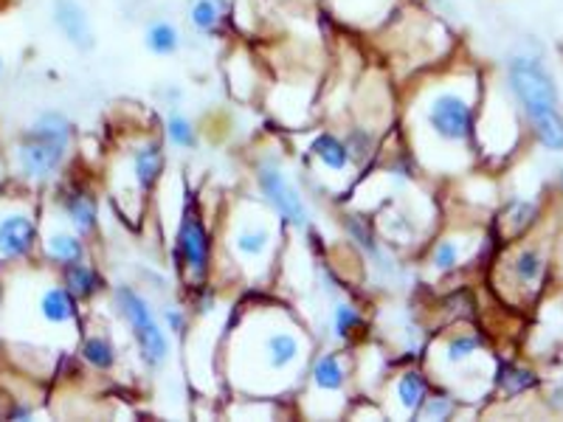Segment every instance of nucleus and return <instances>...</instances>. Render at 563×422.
Wrapping results in <instances>:
<instances>
[{
    "label": "nucleus",
    "mask_w": 563,
    "mask_h": 422,
    "mask_svg": "<svg viewBox=\"0 0 563 422\" xmlns=\"http://www.w3.org/2000/svg\"><path fill=\"white\" fill-rule=\"evenodd\" d=\"M485 77L476 63L449 59L411 79L404 99V138L417 169L454 178L474 167Z\"/></svg>",
    "instance_id": "nucleus-1"
},
{
    "label": "nucleus",
    "mask_w": 563,
    "mask_h": 422,
    "mask_svg": "<svg viewBox=\"0 0 563 422\" xmlns=\"http://www.w3.org/2000/svg\"><path fill=\"white\" fill-rule=\"evenodd\" d=\"M225 375L249 400H274L299 391L313 360V341L294 313L274 301L243 304L229 326Z\"/></svg>",
    "instance_id": "nucleus-2"
},
{
    "label": "nucleus",
    "mask_w": 563,
    "mask_h": 422,
    "mask_svg": "<svg viewBox=\"0 0 563 422\" xmlns=\"http://www.w3.org/2000/svg\"><path fill=\"white\" fill-rule=\"evenodd\" d=\"M505 85L521 108L527 130L550 153H563L561 90L544 63V48L532 37L521 40L505 63Z\"/></svg>",
    "instance_id": "nucleus-3"
},
{
    "label": "nucleus",
    "mask_w": 563,
    "mask_h": 422,
    "mask_svg": "<svg viewBox=\"0 0 563 422\" xmlns=\"http://www.w3.org/2000/svg\"><path fill=\"white\" fill-rule=\"evenodd\" d=\"M282 229L285 223L260 200L234 203L223 225V248L240 279L260 285L271 274L282 248Z\"/></svg>",
    "instance_id": "nucleus-4"
},
{
    "label": "nucleus",
    "mask_w": 563,
    "mask_h": 422,
    "mask_svg": "<svg viewBox=\"0 0 563 422\" xmlns=\"http://www.w3.org/2000/svg\"><path fill=\"white\" fill-rule=\"evenodd\" d=\"M429 364L437 386L454 391L460 400H476L493 391V375L499 360L490 355L487 338L479 330L460 324L431 346Z\"/></svg>",
    "instance_id": "nucleus-5"
},
{
    "label": "nucleus",
    "mask_w": 563,
    "mask_h": 422,
    "mask_svg": "<svg viewBox=\"0 0 563 422\" xmlns=\"http://www.w3.org/2000/svg\"><path fill=\"white\" fill-rule=\"evenodd\" d=\"M538 229L516 243L501 245V254L493 259L490 285L505 308H532L547 290L552 270V243L538 240Z\"/></svg>",
    "instance_id": "nucleus-6"
},
{
    "label": "nucleus",
    "mask_w": 563,
    "mask_h": 422,
    "mask_svg": "<svg viewBox=\"0 0 563 422\" xmlns=\"http://www.w3.org/2000/svg\"><path fill=\"white\" fill-rule=\"evenodd\" d=\"M527 122L521 108L516 104L512 93L507 90L505 77H485V93H482L479 119H476V160L485 167L499 169L510 164V158L519 153L521 138H525Z\"/></svg>",
    "instance_id": "nucleus-7"
},
{
    "label": "nucleus",
    "mask_w": 563,
    "mask_h": 422,
    "mask_svg": "<svg viewBox=\"0 0 563 422\" xmlns=\"http://www.w3.org/2000/svg\"><path fill=\"white\" fill-rule=\"evenodd\" d=\"M110 296H113L115 313L122 315L124 324L130 326V335H133L135 346H139V355L144 360V366L147 369L167 366L173 344H169L167 326L158 319V313L153 310L147 296L135 290L133 285H115Z\"/></svg>",
    "instance_id": "nucleus-8"
},
{
    "label": "nucleus",
    "mask_w": 563,
    "mask_h": 422,
    "mask_svg": "<svg viewBox=\"0 0 563 422\" xmlns=\"http://www.w3.org/2000/svg\"><path fill=\"white\" fill-rule=\"evenodd\" d=\"M350 364L341 349H324L313 355L308 366V378L301 386V411L316 420L321 417H341L350 411L346 386H350Z\"/></svg>",
    "instance_id": "nucleus-9"
},
{
    "label": "nucleus",
    "mask_w": 563,
    "mask_h": 422,
    "mask_svg": "<svg viewBox=\"0 0 563 422\" xmlns=\"http://www.w3.org/2000/svg\"><path fill=\"white\" fill-rule=\"evenodd\" d=\"M32 189H0V265H20L40 248V209Z\"/></svg>",
    "instance_id": "nucleus-10"
},
{
    "label": "nucleus",
    "mask_w": 563,
    "mask_h": 422,
    "mask_svg": "<svg viewBox=\"0 0 563 422\" xmlns=\"http://www.w3.org/2000/svg\"><path fill=\"white\" fill-rule=\"evenodd\" d=\"M173 263L186 288H203L214 274V237L195 203H186L173 243Z\"/></svg>",
    "instance_id": "nucleus-11"
},
{
    "label": "nucleus",
    "mask_w": 563,
    "mask_h": 422,
    "mask_svg": "<svg viewBox=\"0 0 563 422\" xmlns=\"http://www.w3.org/2000/svg\"><path fill=\"white\" fill-rule=\"evenodd\" d=\"M254 186L260 200L285 223V229H308L310 209L305 203V195L299 192V186L290 180L288 169L282 167V160L274 153L263 155L254 164Z\"/></svg>",
    "instance_id": "nucleus-12"
},
{
    "label": "nucleus",
    "mask_w": 563,
    "mask_h": 422,
    "mask_svg": "<svg viewBox=\"0 0 563 422\" xmlns=\"http://www.w3.org/2000/svg\"><path fill=\"white\" fill-rule=\"evenodd\" d=\"M68 155L70 149L20 133L12 147V160H9L12 164V178L20 186L32 189V192L34 189H43V186H52L65 169Z\"/></svg>",
    "instance_id": "nucleus-13"
},
{
    "label": "nucleus",
    "mask_w": 563,
    "mask_h": 422,
    "mask_svg": "<svg viewBox=\"0 0 563 422\" xmlns=\"http://www.w3.org/2000/svg\"><path fill=\"white\" fill-rule=\"evenodd\" d=\"M493 231H449V234H440L434 243L429 245V254H426V265H429L431 274L437 276H451L456 270L465 268L467 263H474L485 254V245L490 240Z\"/></svg>",
    "instance_id": "nucleus-14"
},
{
    "label": "nucleus",
    "mask_w": 563,
    "mask_h": 422,
    "mask_svg": "<svg viewBox=\"0 0 563 422\" xmlns=\"http://www.w3.org/2000/svg\"><path fill=\"white\" fill-rule=\"evenodd\" d=\"M167 169V149H164V138L158 135H141L128 147V175L135 186L139 200L150 198L158 180L164 178Z\"/></svg>",
    "instance_id": "nucleus-15"
},
{
    "label": "nucleus",
    "mask_w": 563,
    "mask_h": 422,
    "mask_svg": "<svg viewBox=\"0 0 563 422\" xmlns=\"http://www.w3.org/2000/svg\"><path fill=\"white\" fill-rule=\"evenodd\" d=\"M54 203H57L65 223L79 231L82 237L90 240L99 231V195L88 184H82V180L63 184L54 192Z\"/></svg>",
    "instance_id": "nucleus-16"
},
{
    "label": "nucleus",
    "mask_w": 563,
    "mask_h": 422,
    "mask_svg": "<svg viewBox=\"0 0 563 422\" xmlns=\"http://www.w3.org/2000/svg\"><path fill=\"white\" fill-rule=\"evenodd\" d=\"M544 206L536 198H510L507 203H501V209L496 211V220H493V237L499 240L501 245L516 243V240L527 237L538 225L544 223Z\"/></svg>",
    "instance_id": "nucleus-17"
},
{
    "label": "nucleus",
    "mask_w": 563,
    "mask_h": 422,
    "mask_svg": "<svg viewBox=\"0 0 563 422\" xmlns=\"http://www.w3.org/2000/svg\"><path fill=\"white\" fill-rule=\"evenodd\" d=\"M434 389V380H431L429 369L422 366L409 364L397 371L395 378L389 380V400H391V414L404 417V420H417L420 414V406L426 403V397Z\"/></svg>",
    "instance_id": "nucleus-18"
},
{
    "label": "nucleus",
    "mask_w": 563,
    "mask_h": 422,
    "mask_svg": "<svg viewBox=\"0 0 563 422\" xmlns=\"http://www.w3.org/2000/svg\"><path fill=\"white\" fill-rule=\"evenodd\" d=\"M308 158L321 169V175H330L333 180H352V175L358 169L344 135L333 133V130H319L308 141Z\"/></svg>",
    "instance_id": "nucleus-19"
},
{
    "label": "nucleus",
    "mask_w": 563,
    "mask_h": 422,
    "mask_svg": "<svg viewBox=\"0 0 563 422\" xmlns=\"http://www.w3.org/2000/svg\"><path fill=\"white\" fill-rule=\"evenodd\" d=\"M40 256L54 270L65 268L70 263H82L90 256L88 237H82L70 225H65V229H43L40 225Z\"/></svg>",
    "instance_id": "nucleus-20"
},
{
    "label": "nucleus",
    "mask_w": 563,
    "mask_h": 422,
    "mask_svg": "<svg viewBox=\"0 0 563 422\" xmlns=\"http://www.w3.org/2000/svg\"><path fill=\"white\" fill-rule=\"evenodd\" d=\"M52 18L65 43L74 45L77 52H93L97 32H93L88 9L79 0H52Z\"/></svg>",
    "instance_id": "nucleus-21"
},
{
    "label": "nucleus",
    "mask_w": 563,
    "mask_h": 422,
    "mask_svg": "<svg viewBox=\"0 0 563 422\" xmlns=\"http://www.w3.org/2000/svg\"><path fill=\"white\" fill-rule=\"evenodd\" d=\"M34 308H37L40 321L48 326H77L79 324V301L70 296V290L65 288L59 279L48 281L45 288H40Z\"/></svg>",
    "instance_id": "nucleus-22"
},
{
    "label": "nucleus",
    "mask_w": 563,
    "mask_h": 422,
    "mask_svg": "<svg viewBox=\"0 0 563 422\" xmlns=\"http://www.w3.org/2000/svg\"><path fill=\"white\" fill-rule=\"evenodd\" d=\"M538 389H541V378H538V371L530 369V366L516 364V360H507V364L496 366L493 391L499 395V400H519V397Z\"/></svg>",
    "instance_id": "nucleus-23"
},
{
    "label": "nucleus",
    "mask_w": 563,
    "mask_h": 422,
    "mask_svg": "<svg viewBox=\"0 0 563 422\" xmlns=\"http://www.w3.org/2000/svg\"><path fill=\"white\" fill-rule=\"evenodd\" d=\"M57 274H59V281L70 290V296H74L79 304H88V301H93L104 290L102 274L90 265V259L65 265V268H59Z\"/></svg>",
    "instance_id": "nucleus-24"
},
{
    "label": "nucleus",
    "mask_w": 563,
    "mask_h": 422,
    "mask_svg": "<svg viewBox=\"0 0 563 422\" xmlns=\"http://www.w3.org/2000/svg\"><path fill=\"white\" fill-rule=\"evenodd\" d=\"M77 355L88 369L99 371V375H110L119 366V349L104 333H90L79 341Z\"/></svg>",
    "instance_id": "nucleus-25"
},
{
    "label": "nucleus",
    "mask_w": 563,
    "mask_h": 422,
    "mask_svg": "<svg viewBox=\"0 0 563 422\" xmlns=\"http://www.w3.org/2000/svg\"><path fill=\"white\" fill-rule=\"evenodd\" d=\"M144 45L153 57H175L184 45V34L173 20H153L144 29Z\"/></svg>",
    "instance_id": "nucleus-26"
},
{
    "label": "nucleus",
    "mask_w": 563,
    "mask_h": 422,
    "mask_svg": "<svg viewBox=\"0 0 563 422\" xmlns=\"http://www.w3.org/2000/svg\"><path fill=\"white\" fill-rule=\"evenodd\" d=\"M229 18L223 7H220L218 0H192L189 9H186V20H189V26L195 29L198 34H218L223 29V20Z\"/></svg>",
    "instance_id": "nucleus-27"
},
{
    "label": "nucleus",
    "mask_w": 563,
    "mask_h": 422,
    "mask_svg": "<svg viewBox=\"0 0 563 422\" xmlns=\"http://www.w3.org/2000/svg\"><path fill=\"white\" fill-rule=\"evenodd\" d=\"M460 411H462L460 397H456L454 391L437 386V389H431V395L426 397V403L420 406L417 420H454Z\"/></svg>",
    "instance_id": "nucleus-28"
},
{
    "label": "nucleus",
    "mask_w": 563,
    "mask_h": 422,
    "mask_svg": "<svg viewBox=\"0 0 563 422\" xmlns=\"http://www.w3.org/2000/svg\"><path fill=\"white\" fill-rule=\"evenodd\" d=\"M164 141H169V144H173V147H178V149H198L200 135H198V127H195V122L189 119V115L173 110V113L164 119Z\"/></svg>",
    "instance_id": "nucleus-29"
},
{
    "label": "nucleus",
    "mask_w": 563,
    "mask_h": 422,
    "mask_svg": "<svg viewBox=\"0 0 563 422\" xmlns=\"http://www.w3.org/2000/svg\"><path fill=\"white\" fill-rule=\"evenodd\" d=\"M344 141H346V147H350L355 167H364L366 160L375 155V149H378V135H375V130L372 127H366V124H352V127H346Z\"/></svg>",
    "instance_id": "nucleus-30"
},
{
    "label": "nucleus",
    "mask_w": 563,
    "mask_h": 422,
    "mask_svg": "<svg viewBox=\"0 0 563 422\" xmlns=\"http://www.w3.org/2000/svg\"><path fill=\"white\" fill-rule=\"evenodd\" d=\"M330 321H333V335L339 341H352L361 330H364V315H361V310L355 308L352 301H339V304H333Z\"/></svg>",
    "instance_id": "nucleus-31"
},
{
    "label": "nucleus",
    "mask_w": 563,
    "mask_h": 422,
    "mask_svg": "<svg viewBox=\"0 0 563 422\" xmlns=\"http://www.w3.org/2000/svg\"><path fill=\"white\" fill-rule=\"evenodd\" d=\"M220 304V290L214 285H203V288L192 290V315L198 319H206V315H214Z\"/></svg>",
    "instance_id": "nucleus-32"
},
{
    "label": "nucleus",
    "mask_w": 563,
    "mask_h": 422,
    "mask_svg": "<svg viewBox=\"0 0 563 422\" xmlns=\"http://www.w3.org/2000/svg\"><path fill=\"white\" fill-rule=\"evenodd\" d=\"M161 321H164V326H167L173 335H186L192 315H189V310H184L180 304H175V301H167V304L161 308Z\"/></svg>",
    "instance_id": "nucleus-33"
},
{
    "label": "nucleus",
    "mask_w": 563,
    "mask_h": 422,
    "mask_svg": "<svg viewBox=\"0 0 563 422\" xmlns=\"http://www.w3.org/2000/svg\"><path fill=\"white\" fill-rule=\"evenodd\" d=\"M541 400H544L547 411H552V414H563V380H552V384L547 386Z\"/></svg>",
    "instance_id": "nucleus-34"
},
{
    "label": "nucleus",
    "mask_w": 563,
    "mask_h": 422,
    "mask_svg": "<svg viewBox=\"0 0 563 422\" xmlns=\"http://www.w3.org/2000/svg\"><path fill=\"white\" fill-rule=\"evenodd\" d=\"M9 184H12V164H9L7 155L0 153V189H7Z\"/></svg>",
    "instance_id": "nucleus-35"
},
{
    "label": "nucleus",
    "mask_w": 563,
    "mask_h": 422,
    "mask_svg": "<svg viewBox=\"0 0 563 422\" xmlns=\"http://www.w3.org/2000/svg\"><path fill=\"white\" fill-rule=\"evenodd\" d=\"M434 7L440 9V14H445V12H451V9H454V3H451V0H434Z\"/></svg>",
    "instance_id": "nucleus-36"
},
{
    "label": "nucleus",
    "mask_w": 563,
    "mask_h": 422,
    "mask_svg": "<svg viewBox=\"0 0 563 422\" xmlns=\"http://www.w3.org/2000/svg\"><path fill=\"white\" fill-rule=\"evenodd\" d=\"M558 186H561V195H563V167H561V173H558Z\"/></svg>",
    "instance_id": "nucleus-37"
},
{
    "label": "nucleus",
    "mask_w": 563,
    "mask_h": 422,
    "mask_svg": "<svg viewBox=\"0 0 563 422\" xmlns=\"http://www.w3.org/2000/svg\"><path fill=\"white\" fill-rule=\"evenodd\" d=\"M389 3H400V0H389Z\"/></svg>",
    "instance_id": "nucleus-38"
},
{
    "label": "nucleus",
    "mask_w": 563,
    "mask_h": 422,
    "mask_svg": "<svg viewBox=\"0 0 563 422\" xmlns=\"http://www.w3.org/2000/svg\"><path fill=\"white\" fill-rule=\"evenodd\" d=\"M0 74H3V63H0Z\"/></svg>",
    "instance_id": "nucleus-39"
}]
</instances>
